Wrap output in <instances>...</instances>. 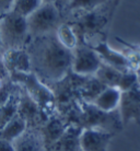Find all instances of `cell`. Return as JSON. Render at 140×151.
Masks as SVG:
<instances>
[{
  "label": "cell",
  "mask_w": 140,
  "mask_h": 151,
  "mask_svg": "<svg viewBox=\"0 0 140 151\" xmlns=\"http://www.w3.org/2000/svg\"><path fill=\"white\" fill-rule=\"evenodd\" d=\"M123 72L124 71H121V70L114 68V67L102 61L100 68L98 69V71L95 72L94 77L98 78L105 87L118 88V83H119Z\"/></svg>",
  "instance_id": "cell-16"
},
{
  "label": "cell",
  "mask_w": 140,
  "mask_h": 151,
  "mask_svg": "<svg viewBox=\"0 0 140 151\" xmlns=\"http://www.w3.org/2000/svg\"><path fill=\"white\" fill-rule=\"evenodd\" d=\"M0 52H4V47H2V42H1V36H0Z\"/></svg>",
  "instance_id": "cell-30"
},
{
  "label": "cell",
  "mask_w": 140,
  "mask_h": 151,
  "mask_svg": "<svg viewBox=\"0 0 140 151\" xmlns=\"http://www.w3.org/2000/svg\"><path fill=\"white\" fill-rule=\"evenodd\" d=\"M0 36L4 50L25 48L31 41L27 18L12 11L4 14L0 20Z\"/></svg>",
  "instance_id": "cell-3"
},
{
  "label": "cell",
  "mask_w": 140,
  "mask_h": 151,
  "mask_svg": "<svg viewBox=\"0 0 140 151\" xmlns=\"http://www.w3.org/2000/svg\"><path fill=\"white\" fill-rule=\"evenodd\" d=\"M31 38L55 33L61 24V13L56 4H42L27 18Z\"/></svg>",
  "instance_id": "cell-4"
},
{
  "label": "cell",
  "mask_w": 140,
  "mask_h": 151,
  "mask_svg": "<svg viewBox=\"0 0 140 151\" xmlns=\"http://www.w3.org/2000/svg\"><path fill=\"white\" fill-rule=\"evenodd\" d=\"M138 83H139L140 86V73H138Z\"/></svg>",
  "instance_id": "cell-32"
},
{
  "label": "cell",
  "mask_w": 140,
  "mask_h": 151,
  "mask_svg": "<svg viewBox=\"0 0 140 151\" xmlns=\"http://www.w3.org/2000/svg\"><path fill=\"white\" fill-rule=\"evenodd\" d=\"M111 0H71L66 10L69 12H91L98 8L102 7Z\"/></svg>",
  "instance_id": "cell-20"
},
{
  "label": "cell",
  "mask_w": 140,
  "mask_h": 151,
  "mask_svg": "<svg viewBox=\"0 0 140 151\" xmlns=\"http://www.w3.org/2000/svg\"><path fill=\"white\" fill-rule=\"evenodd\" d=\"M89 46H91L98 53L103 63L110 65V66L121 70V71H127V70L133 69L131 64L128 60V58L126 57L125 54L113 49L107 44V42L105 40H100V41L95 42L94 44Z\"/></svg>",
  "instance_id": "cell-8"
},
{
  "label": "cell",
  "mask_w": 140,
  "mask_h": 151,
  "mask_svg": "<svg viewBox=\"0 0 140 151\" xmlns=\"http://www.w3.org/2000/svg\"><path fill=\"white\" fill-rule=\"evenodd\" d=\"M105 86L103 84L98 78H95L94 76L88 77V80L82 84L81 88V96L84 100L85 103L92 104L96 96H98L104 89Z\"/></svg>",
  "instance_id": "cell-19"
},
{
  "label": "cell",
  "mask_w": 140,
  "mask_h": 151,
  "mask_svg": "<svg viewBox=\"0 0 140 151\" xmlns=\"http://www.w3.org/2000/svg\"><path fill=\"white\" fill-rule=\"evenodd\" d=\"M18 114L27 121L29 127H38V123L41 122V115L43 114L36 102L21 87H20V104Z\"/></svg>",
  "instance_id": "cell-11"
},
{
  "label": "cell",
  "mask_w": 140,
  "mask_h": 151,
  "mask_svg": "<svg viewBox=\"0 0 140 151\" xmlns=\"http://www.w3.org/2000/svg\"><path fill=\"white\" fill-rule=\"evenodd\" d=\"M10 80L24 89L25 92L39 106L43 114L50 117L55 110V95L42 80L33 72H13Z\"/></svg>",
  "instance_id": "cell-2"
},
{
  "label": "cell",
  "mask_w": 140,
  "mask_h": 151,
  "mask_svg": "<svg viewBox=\"0 0 140 151\" xmlns=\"http://www.w3.org/2000/svg\"><path fill=\"white\" fill-rule=\"evenodd\" d=\"M42 4V0H15L12 12L27 18Z\"/></svg>",
  "instance_id": "cell-21"
},
{
  "label": "cell",
  "mask_w": 140,
  "mask_h": 151,
  "mask_svg": "<svg viewBox=\"0 0 140 151\" xmlns=\"http://www.w3.org/2000/svg\"><path fill=\"white\" fill-rule=\"evenodd\" d=\"M0 151H15L13 142L0 139Z\"/></svg>",
  "instance_id": "cell-25"
},
{
  "label": "cell",
  "mask_w": 140,
  "mask_h": 151,
  "mask_svg": "<svg viewBox=\"0 0 140 151\" xmlns=\"http://www.w3.org/2000/svg\"><path fill=\"white\" fill-rule=\"evenodd\" d=\"M9 73L13 72H32L31 59L27 49H8L0 54Z\"/></svg>",
  "instance_id": "cell-10"
},
{
  "label": "cell",
  "mask_w": 140,
  "mask_h": 151,
  "mask_svg": "<svg viewBox=\"0 0 140 151\" xmlns=\"http://www.w3.org/2000/svg\"><path fill=\"white\" fill-rule=\"evenodd\" d=\"M138 83V73L135 70L130 69L127 71H124L121 73V80L118 83V89L121 92H125L127 90H130L133 87H135Z\"/></svg>",
  "instance_id": "cell-22"
},
{
  "label": "cell",
  "mask_w": 140,
  "mask_h": 151,
  "mask_svg": "<svg viewBox=\"0 0 140 151\" xmlns=\"http://www.w3.org/2000/svg\"><path fill=\"white\" fill-rule=\"evenodd\" d=\"M20 104V87L15 86L11 89V92L7 100L0 105V129L12 119L19 112Z\"/></svg>",
  "instance_id": "cell-14"
},
{
  "label": "cell",
  "mask_w": 140,
  "mask_h": 151,
  "mask_svg": "<svg viewBox=\"0 0 140 151\" xmlns=\"http://www.w3.org/2000/svg\"><path fill=\"white\" fill-rule=\"evenodd\" d=\"M0 79L4 80V81H7V80L10 79V73H9V71L6 68L1 57H0Z\"/></svg>",
  "instance_id": "cell-24"
},
{
  "label": "cell",
  "mask_w": 140,
  "mask_h": 151,
  "mask_svg": "<svg viewBox=\"0 0 140 151\" xmlns=\"http://www.w3.org/2000/svg\"><path fill=\"white\" fill-rule=\"evenodd\" d=\"M131 46H133V48L137 52V55H138V64H137L136 71L137 73H140V45H133L131 44Z\"/></svg>",
  "instance_id": "cell-26"
},
{
  "label": "cell",
  "mask_w": 140,
  "mask_h": 151,
  "mask_svg": "<svg viewBox=\"0 0 140 151\" xmlns=\"http://www.w3.org/2000/svg\"><path fill=\"white\" fill-rule=\"evenodd\" d=\"M123 126L136 122L140 125V86L137 83L130 90L121 92V103L118 107Z\"/></svg>",
  "instance_id": "cell-7"
},
{
  "label": "cell",
  "mask_w": 140,
  "mask_h": 151,
  "mask_svg": "<svg viewBox=\"0 0 140 151\" xmlns=\"http://www.w3.org/2000/svg\"><path fill=\"white\" fill-rule=\"evenodd\" d=\"M111 1H113V4L116 7V4H118V1H119V0H111Z\"/></svg>",
  "instance_id": "cell-31"
},
{
  "label": "cell",
  "mask_w": 140,
  "mask_h": 151,
  "mask_svg": "<svg viewBox=\"0 0 140 151\" xmlns=\"http://www.w3.org/2000/svg\"><path fill=\"white\" fill-rule=\"evenodd\" d=\"M116 134L100 128H82L79 137L81 151H108L112 139Z\"/></svg>",
  "instance_id": "cell-6"
},
{
  "label": "cell",
  "mask_w": 140,
  "mask_h": 151,
  "mask_svg": "<svg viewBox=\"0 0 140 151\" xmlns=\"http://www.w3.org/2000/svg\"><path fill=\"white\" fill-rule=\"evenodd\" d=\"M4 84H6V81H4V80L0 79V90H1V89L4 87Z\"/></svg>",
  "instance_id": "cell-29"
},
{
  "label": "cell",
  "mask_w": 140,
  "mask_h": 151,
  "mask_svg": "<svg viewBox=\"0 0 140 151\" xmlns=\"http://www.w3.org/2000/svg\"><path fill=\"white\" fill-rule=\"evenodd\" d=\"M58 42L65 48L73 50L79 44V37L77 35L75 29L68 23H61L55 32Z\"/></svg>",
  "instance_id": "cell-17"
},
{
  "label": "cell",
  "mask_w": 140,
  "mask_h": 151,
  "mask_svg": "<svg viewBox=\"0 0 140 151\" xmlns=\"http://www.w3.org/2000/svg\"><path fill=\"white\" fill-rule=\"evenodd\" d=\"M31 59L32 72L43 82H59L72 66V50L65 48L55 33L31 38L25 47Z\"/></svg>",
  "instance_id": "cell-1"
},
{
  "label": "cell",
  "mask_w": 140,
  "mask_h": 151,
  "mask_svg": "<svg viewBox=\"0 0 140 151\" xmlns=\"http://www.w3.org/2000/svg\"><path fill=\"white\" fill-rule=\"evenodd\" d=\"M72 55L71 70L80 77L94 76L102 64L98 53L85 43H79L72 50Z\"/></svg>",
  "instance_id": "cell-5"
},
{
  "label": "cell",
  "mask_w": 140,
  "mask_h": 151,
  "mask_svg": "<svg viewBox=\"0 0 140 151\" xmlns=\"http://www.w3.org/2000/svg\"><path fill=\"white\" fill-rule=\"evenodd\" d=\"M15 151H47L45 138L41 127H27L13 141Z\"/></svg>",
  "instance_id": "cell-9"
},
{
  "label": "cell",
  "mask_w": 140,
  "mask_h": 151,
  "mask_svg": "<svg viewBox=\"0 0 140 151\" xmlns=\"http://www.w3.org/2000/svg\"><path fill=\"white\" fill-rule=\"evenodd\" d=\"M82 128L78 126H70L67 127L61 137L57 140L55 144L47 148L53 151H78L79 148V137Z\"/></svg>",
  "instance_id": "cell-13"
},
{
  "label": "cell",
  "mask_w": 140,
  "mask_h": 151,
  "mask_svg": "<svg viewBox=\"0 0 140 151\" xmlns=\"http://www.w3.org/2000/svg\"><path fill=\"white\" fill-rule=\"evenodd\" d=\"M71 0H57V2H56V6L58 7V4L60 6L61 8H66V6L70 2Z\"/></svg>",
  "instance_id": "cell-27"
},
{
  "label": "cell",
  "mask_w": 140,
  "mask_h": 151,
  "mask_svg": "<svg viewBox=\"0 0 140 151\" xmlns=\"http://www.w3.org/2000/svg\"><path fill=\"white\" fill-rule=\"evenodd\" d=\"M78 151H81V150H80V149H79V150H78Z\"/></svg>",
  "instance_id": "cell-33"
},
{
  "label": "cell",
  "mask_w": 140,
  "mask_h": 151,
  "mask_svg": "<svg viewBox=\"0 0 140 151\" xmlns=\"http://www.w3.org/2000/svg\"><path fill=\"white\" fill-rule=\"evenodd\" d=\"M43 4H56L57 0H42Z\"/></svg>",
  "instance_id": "cell-28"
},
{
  "label": "cell",
  "mask_w": 140,
  "mask_h": 151,
  "mask_svg": "<svg viewBox=\"0 0 140 151\" xmlns=\"http://www.w3.org/2000/svg\"><path fill=\"white\" fill-rule=\"evenodd\" d=\"M45 138V142L47 148L49 146H52L53 144H55L57 140L61 137V135L65 132V130L67 129L66 126H64V124L61 123L59 119L56 118H52L46 123L43 127H41Z\"/></svg>",
  "instance_id": "cell-18"
},
{
  "label": "cell",
  "mask_w": 140,
  "mask_h": 151,
  "mask_svg": "<svg viewBox=\"0 0 140 151\" xmlns=\"http://www.w3.org/2000/svg\"><path fill=\"white\" fill-rule=\"evenodd\" d=\"M121 91L115 87H106L93 101V105L103 112H114L118 110L121 103Z\"/></svg>",
  "instance_id": "cell-12"
},
{
  "label": "cell",
  "mask_w": 140,
  "mask_h": 151,
  "mask_svg": "<svg viewBox=\"0 0 140 151\" xmlns=\"http://www.w3.org/2000/svg\"><path fill=\"white\" fill-rule=\"evenodd\" d=\"M15 0H0V14H7L12 11Z\"/></svg>",
  "instance_id": "cell-23"
},
{
  "label": "cell",
  "mask_w": 140,
  "mask_h": 151,
  "mask_svg": "<svg viewBox=\"0 0 140 151\" xmlns=\"http://www.w3.org/2000/svg\"><path fill=\"white\" fill-rule=\"evenodd\" d=\"M27 121L17 114L12 119L8 122L2 128L0 129V139L13 142L18 137H20L27 129Z\"/></svg>",
  "instance_id": "cell-15"
}]
</instances>
